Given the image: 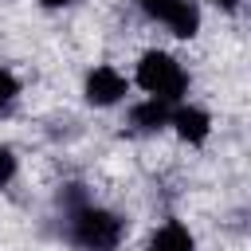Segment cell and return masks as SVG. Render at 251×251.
<instances>
[{"label":"cell","mask_w":251,"mask_h":251,"mask_svg":"<svg viewBox=\"0 0 251 251\" xmlns=\"http://www.w3.org/2000/svg\"><path fill=\"white\" fill-rule=\"evenodd\" d=\"M216 4H220V8H235L239 0H216Z\"/></svg>","instance_id":"obj_12"},{"label":"cell","mask_w":251,"mask_h":251,"mask_svg":"<svg viewBox=\"0 0 251 251\" xmlns=\"http://www.w3.org/2000/svg\"><path fill=\"white\" fill-rule=\"evenodd\" d=\"M149 251H192V235H188L180 224H165V227L153 235Z\"/></svg>","instance_id":"obj_5"},{"label":"cell","mask_w":251,"mask_h":251,"mask_svg":"<svg viewBox=\"0 0 251 251\" xmlns=\"http://www.w3.org/2000/svg\"><path fill=\"white\" fill-rule=\"evenodd\" d=\"M165 24L173 27V35H184V39H188V35H192V31L200 27V12H196V4L180 0V4H176V8H173V12L165 16Z\"/></svg>","instance_id":"obj_6"},{"label":"cell","mask_w":251,"mask_h":251,"mask_svg":"<svg viewBox=\"0 0 251 251\" xmlns=\"http://www.w3.org/2000/svg\"><path fill=\"white\" fill-rule=\"evenodd\" d=\"M137 82H141L153 98H161V102H176V98L184 94V86H188L184 71H180L169 55H161V51H149V55L141 59V67H137Z\"/></svg>","instance_id":"obj_1"},{"label":"cell","mask_w":251,"mask_h":251,"mask_svg":"<svg viewBox=\"0 0 251 251\" xmlns=\"http://www.w3.org/2000/svg\"><path fill=\"white\" fill-rule=\"evenodd\" d=\"M47 8H63V4H71V0H43Z\"/></svg>","instance_id":"obj_11"},{"label":"cell","mask_w":251,"mask_h":251,"mask_svg":"<svg viewBox=\"0 0 251 251\" xmlns=\"http://www.w3.org/2000/svg\"><path fill=\"white\" fill-rule=\"evenodd\" d=\"M176 4H180V0H141V8H145L149 16H157V20H165Z\"/></svg>","instance_id":"obj_8"},{"label":"cell","mask_w":251,"mask_h":251,"mask_svg":"<svg viewBox=\"0 0 251 251\" xmlns=\"http://www.w3.org/2000/svg\"><path fill=\"white\" fill-rule=\"evenodd\" d=\"M133 126H141V129H157V126H165L169 122V102H161V98H149V102H141V106H133Z\"/></svg>","instance_id":"obj_7"},{"label":"cell","mask_w":251,"mask_h":251,"mask_svg":"<svg viewBox=\"0 0 251 251\" xmlns=\"http://www.w3.org/2000/svg\"><path fill=\"white\" fill-rule=\"evenodd\" d=\"M16 98V78L8 75V71H0V114L8 110V102Z\"/></svg>","instance_id":"obj_9"},{"label":"cell","mask_w":251,"mask_h":251,"mask_svg":"<svg viewBox=\"0 0 251 251\" xmlns=\"http://www.w3.org/2000/svg\"><path fill=\"white\" fill-rule=\"evenodd\" d=\"M126 94V78L114 71V67H94L90 75H86V98L94 102V106H110V102H118Z\"/></svg>","instance_id":"obj_3"},{"label":"cell","mask_w":251,"mask_h":251,"mask_svg":"<svg viewBox=\"0 0 251 251\" xmlns=\"http://www.w3.org/2000/svg\"><path fill=\"white\" fill-rule=\"evenodd\" d=\"M12 176H16V157H12V149L0 145V184H8Z\"/></svg>","instance_id":"obj_10"},{"label":"cell","mask_w":251,"mask_h":251,"mask_svg":"<svg viewBox=\"0 0 251 251\" xmlns=\"http://www.w3.org/2000/svg\"><path fill=\"white\" fill-rule=\"evenodd\" d=\"M75 239L86 251H114L122 243V220L102 208H82L75 216Z\"/></svg>","instance_id":"obj_2"},{"label":"cell","mask_w":251,"mask_h":251,"mask_svg":"<svg viewBox=\"0 0 251 251\" xmlns=\"http://www.w3.org/2000/svg\"><path fill=\"white\" fill-rule=\"evenodd\" d=\"M173 126H176V133L188 137V141H204V137H208V114H204V110L180 106V110L173 114Z\"/></svg>","instance_id":"obj_4"}]
</instances>
